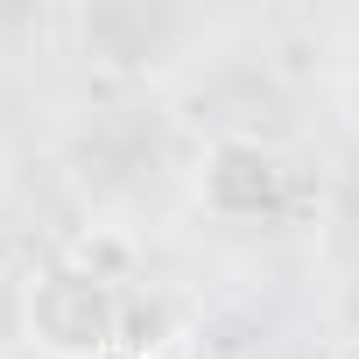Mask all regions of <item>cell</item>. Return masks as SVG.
Masks as SVG:
<instances>
[{
	"instance_id": "6da1fadb",
	"label": "cell",
	"mask_w": 359,
	"mask_h": 359,
	"mask_svg": "<svg viewBox=\"0 0 359 359\" xmlns=\"http://www.w3.org/2000/svg\"><path fill=\"white\" fill-rule=\"evenodd\" d=\"M127 324V289L57 261L22 282V338L43 359H113Z\"/></svg>"
},
{
	"instance_id": "7a4b0ae2",
	"label": "cell",
	"mask_w": 359,
	"mask_h": 359,
	"mask_svg": "<svg viewBox=\"0 0 359 359\" xmlns=\"http://www.w3.org/2000/svg\"><path fill=\"white\" fill-rule=\"evenodd\" d=\"M289 198V162L254 141V134H219L205 155H198V205L219 219V226H254V219H275Z\"/></svg>"
},
{
	"instance_id": "3957f363",
	"label": "cell",
	"mask_w": 359,
	"mask_h": 359,
	"mask_svg": "<svg viewBox=\"0 0 359 359\" xmlns=\"http://www.w3.org/2000/svg\"><path fill=\"white\" fill-rule=\"evenodd\" d=\"M64 261H71V268H85V275H99V282H113V289H127V282H134V247H127L120 233H92V240H78Z\"/></svg>"
}]
</instances>
